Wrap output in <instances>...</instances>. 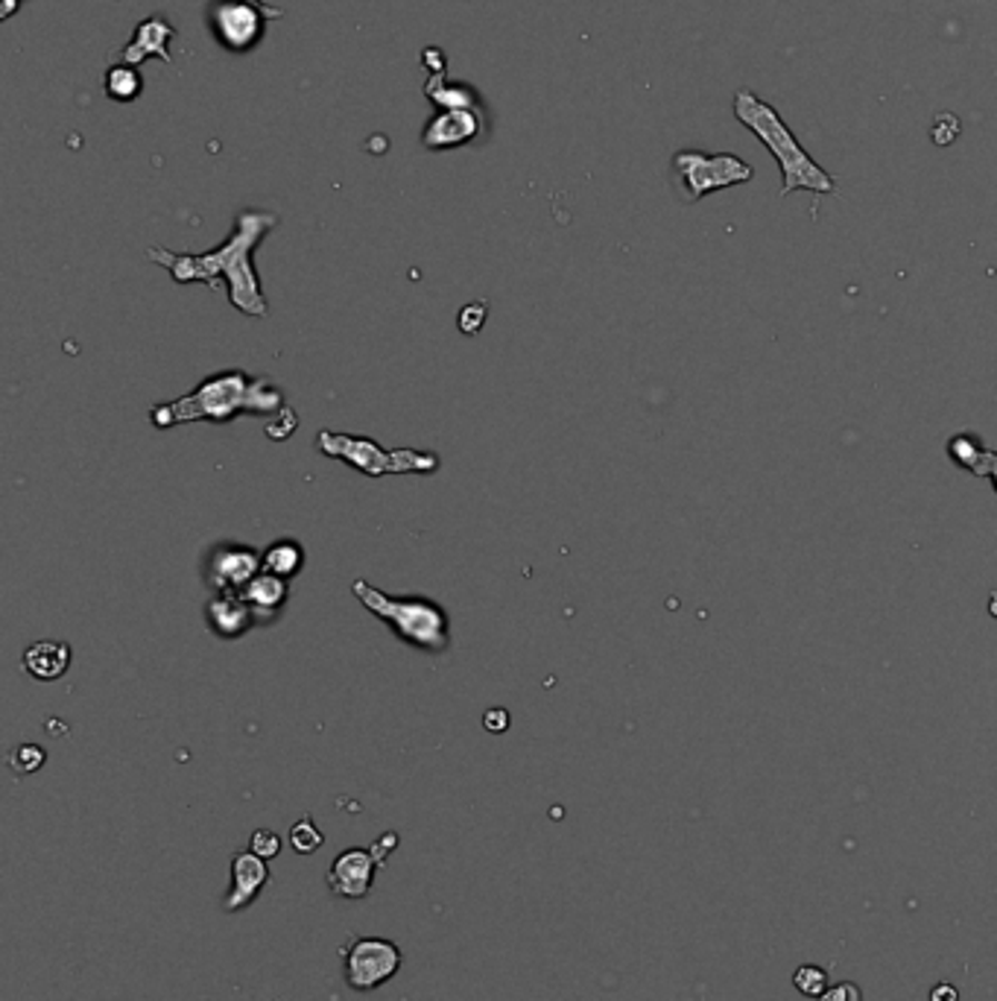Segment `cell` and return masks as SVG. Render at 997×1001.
<instances>
[{
  "instance_id": "cell-1",
  "label": "cell",
  "mask_w": 997,
  "mask_h": 1001,
  "mask_svg": "<svg viewBox=\"0 0 997 1001\" xmlns=\"http://www.w3.org/2000/svg\"><path fill=\"white\" fill-rule=\"evenodd\" d=\"M278 226V214L244 208L235 217L231 235L217 249L203 255L170 253L161 246L147 249V258L158 267H165L176 284H208L211 291L220 287V278L228 282V302L246 316H267V296L260 291V276L251 253L258 249L260 241Z\"/></svg>"
},
{
  "instance_id": "cell-2",
  "label": "cell",
  "mask_w": 997,
  "mask_h": 1001,
  "mask_svg": "<svg viewBox=\"0 0 997 1001\" xmlns=\"http://www.w3.org/2000/svg\"><path fill=\"white\" fill-rule=\"evenodd\" d=\"M284 411L282 386L267 375H246L240 370H226L208 375L194 393L181 395L170 404H156L150 422L158 431L185 425V422H228L244 413H278Z\"/></svg>"
},
{
  "instance_id": "cell-3",
  "label": "cell",
  "mask_w": 997,
  "mask_h": 1001,
  "mask_svg": "<svg viewBox=\"0 0 997 1001\" xmlns=\"http://www.w3.org/2000/svg\"><path fill=\"white\" fill-rule=\"evenodd\" d=\"M734 118L761 138V144L772 153V158L781 167V197H790L793 190H810V194H833L837 181L828 170L810 158V153L799 144L793 129L787 127L784 118L778 115L776 106L754 95V91H738L734 97Z\"/></svg>"
},
{
  "instance_id": "cell-4",
  "label": "cell",
  "mask_w": 997,
  "mask_h": 1001,
  "mask_svg": "<svg viewBox=\"0 0 997 1001\" xmlns=\"http://www.w3.org/2000/svg\"><path fill=\"white\" fill-rule=\"evenodd\" d=\"M352 595L361 600L363 607L369 609L372 616L389 627L404 645L427 650V654H442L448 650L451 627L448 612L431 598H395L386 591L375 589L366 580H354Z\"/></svg>"
},
{
  "instance_id": "cell-5",
  "label": "cell",
  "mask_w": 997,
  "mask_h": 1001,
  "mask_svg": "<svg viewBox=\"0 0 997 1001\" xmlns=\"http://www.w3.org/2000/svg\"><path fill=\"white\" fill-rule=\"evenodd\" d=\"M316 449L323 451L325 458L343 460L352 469H357L366 478H384V474H433L442 465L436 451H418V449H384L381 442L369 436L339 434V431H319L316 434Z\"/></svg>"
},
{
  "instance_id": "cell-6",
  "label": "cell",
  "mask_w": 997,
  "mask_h": 1001,
  "mask_svg": "<svg viewBox=\"0 0 997 1001\" xmlns=\"http://www.w3.org/2000/svg\"><path fill=\"white\" fill-rule=\"evenodd\" d=\"M673 174L679 188L684 194V203H699L714 190L734 188L752 181L754 170L749 161H743L734 153H702V150H679L673 156Z\"/></svg>"
},
{
  "instance_id": "cell-7",
  "label": "cell",
  "mask_w": 997,
  "mask_h": 1001,
  "mask_svg": "<svg viewBox=\"0 0 997 1001\" xmlns=\"http://www.w3.org/2000/svg\"><path fill=\"white\" fill-rule=\"evenodd\" d=\"M282 16L284 9L264 0H214L208 7V30L228 53H249L260 45L269 21Z\"/></svg>"
},
{
  "instance_id": "cell-8",
  "label": "cell",
  "mask_w": 997,
  "mask_h": 1001,
  "mask_svg": "<svg viewBox=\"0 0 997 1001\" xmlns=\"http://www.w3.org/2000/svg\"><path fill=\"white\" fill-rule=\"evenodd\" d=\"M339 958H343V978L354 993H372L386 981H393L404 966L398 943L386 938H366V934L346 940Z\"/></svg>"
},
{
  "instance_id": "cell-9",
  "label": "cell",
  "mask_w": 997,
  "mask_h": 1001,
  "mask_svg": "<svg viewBox=\"0 0 997 1001\" xmlns=\"http://www.w3.org/2000/svg\"><path fill=\"white\" fill-rule=\"evenodd\" d=\"M264 571V553L249 544H217L205 562V583L211 591H240Z\"/></svg>"
},
{
  "instance_id": "cell-10",
  "label": "cell",
  "mask_w": 997,
  "mask_h": 1001,
  "mask_svg": "<svg viewBox=\"0 0 997 1001\" xmlns=\"http://www.w3.org/2000/svg\"><path fill=\"white\" fill-rule=\"evenodd\" d=\"M377 867L381 864L372 855V850H363V846L343 850L337 858L330 861L328 891L339 899H348V902L366 899L372 893V884H375Z\"/></svg>"
},
{
  "instance_id": "cell-11",
  "label": "cell",
  "mask_w": 997,
  "mask_h": 1001,
  "mask_svg": "<svg viewBox=\"0 0 997 1001\" xmlns=\"http://www.w3.org/2000/svg\"><path fill=\"white\" fill-rule=\"evenodd\" d=\"M176 39H179V30H176V27L170 24L165 16H150V18H144L141 24L135 27L132 39L126 41L124 48L115 53V59L124 65H135V68H141L147 59L156 56V59H161V62L174 68L176 59H174V53H170V45H174Z\"/></svg>"
},
{
  "instance_id": "cell-12",
  "label": "cell",
  "mask_w": 997,
  "mask_h": 1001,
  "mask_svg": "<svg viewBox=\"0 0 997 1001\" xmlns=\"http://www.w3.org/2000/svg\"><path fill=\"white\" fill-rule=\"evenodd\" d=\"M483 129L486 120L480 109H440L427 120L422 144L427 150H456L463 144H472Z\"/></svg>"
},
{
  "instance_id": "cell-13",
  "label": "cell",
  "mask_w": 997,
  "mask_h": 1001,
  "mask_svg": "<svg viewBox=\"0 0 997 1001\" xmlns=\"http://www.w3.org/2000/svg\"><path fill=\"white\" fill-rule=\"evenodd\" d=\"M269 884V864L251 850L235 852L231 858V884H228L226 896H223V911L237 914L249 907L255 899L264 893Z\"/></svg>"
},
{
  "instance_id": "cell-14",
  "label": "cell",
  "mask_w": 997,
  "mask_h": 1001,
  "mask_svg": "<svg viewBox=\"0 0 997 1001\" xmlns=\"http://www.w3.org/2000/svg\"><path fill=\"white\" fill-rule=\"evenodd\" d=\"M205 621L211 627L214 636L220 639H240L251 630L255 612L244 600V595L235 591H214L211 600L205 603Z\"/></svg>"
},
{
  "instance_id": "cell-15",
  "label": "cell",
  "mask_w": 997,
  "mask_h": 1001,
  "mask_svg": "<svg viewBox=\"0 0 997 1001\" xmlns=\"http://www.w3.org/2000/svg\"><path fill=\"white\" fill-rule=\"evenodd\" d=\"M240 595L255 612V621H275L284 603H287V580L269 575V571H260Z\"/></svg>"
},
{
  "instance_id": "cell-16",
  "label": "cell",
  "mask_w": 997,
  "mask_h": 1001,
  "mask_svg": "<svg viewBox=\"0 0 997 1001\" xmlns=\"http://www.w3.org/2000/svg\"><path fill=\"white\" fill-rule=\"evenodd\" d=\"M71 647L65 641H36L24 650V670L32 679L41 683H53L65 677V670L71 668Z\"/></svg>"
},
{
  "instance_id": "cell-17",
  "label": "cell",
  "mask_w": 997,
  "mask_h": 1001,
  "mask_svg": "<svg viewBox=\"0 0 997 1001\" xmlns=\"http://www.w3.org/2000/svg\"><path fill=\"white\" fill-rule=\"evenodd\" d=\"M102 91H106V97L115 100V104H132V100H138L144 91L141 71H138L135 65L124 62L109 65V71L102 77Z\"/></svg>"
},
{
  "instance_id": "cell-18",
  "label": "cell",
  "mask_w": 997,
  "mask_h": 1001,
  "mask_svg": "<svg viewBox=\"0 0 997 1001\" xmlns=\"http://www.w3.org/2000/svg\"><path fill=\"white\" fill-rule=\"evenodd\" d=\"M948 458L963 469V472L980 474L986 478V469H989L991 451L986 449L977 434H957L948 442Z\"/></svg>"
},
{
  "instance_id": "cell-19",
  "label": "cell",
  "mask_w": 997,
  "mask_h": 1001,
  "mask_svg": "<svg viewBox=\"0 0 997 1001\" xmlns=\"http://www.w3.org/2000/svg\"><path fill=\"white\" fill-rule=\"evenodd\" d=\"M305 566V548L299 542H293V539H282V542H273L264 551V571L275 577H284V580H290L296 577Z\"/></svg>"
},
{
  "instance_id": "cell-20",
  "label": "cell",
  "mask_w": 997,
  "mask_h": 1001,
  "mask_svg": "<svg viewBox=\"0 0 997 1001\" xmlns=\"http://www.w3.org/2000/svg\"><path fill=\"white\" fill-rule=\"evenodd\" d=\"M424 95L431 97L440 109H480L477 95L468 86H448L445 73H433L424 86Z\"/></svg>"
},
{
  "instance_id": "cell-21",
  "label": "cell",
  "mask_w": 997,
  "mask_h": 1001,
  "mask_svg": "<svg viewBox=\"0 0 997 1001\" xmlns=\"http://www.w3.org/2000/svg\"><path fill=\"white\" fill-rule=\"evenodd\" d=\"M287 841H290L293 852H299V855H314V852L323 850L325 835H323V832H319V828H316L314 817H310V814H305L302 821L293 823L290 837H287Z\"/></svg>"
},
{
  "instance_id": "cell-22",
  "label": "cell",
  "mask_w": 997,
  "mask_h": 1001,
  "mask_svg": "<svg viewBox=\"0 0 997 1001\" xmlns=\"http://www.w3.org/2000/svg\"><path fill=\"white\" fill-rule=\"evenodd\" d=\"M793 984L799 993L817 999L828 990V972L819 970V966H799V972L793 975Z\"/></svg>"
},
{
  "instance_id": "cell-23",
  "label": "cell",
  "mask_w": 997,
  "mask_h": 1001,
  "mask_svg": "<svg viewBox=\"0 0 997 1001\" xmlns=\"http://www.w3.org/2000/svg\"><path fill=\"white\" fill-rule=\"evenodd\" d=\"M963 133V124H959L957 115H950V111H942L939 118L934 120V127H930V138H934L936 147H948L954 144Z\"/></svg>"
},
{
  "instance_id": "cell-24",
  "label": "cell",
  "mask_w": 997,
  "mask_h": 1001,
  "mask_svg": "<svg viewBox=\"0 0 997 1001\" xmlns=\"http://www.w3.org/2000/svg\"><path fill=\"white\" fill-rule=\"evenodd\" d=\"M282 844H284L282 835H275L273 828H255L249 837V850L255 852V855H260L264 861L275 858V855L282 852Z\"/></svg>"
},
{
  "instance_id": "cell-25",
  "label": "cell",
  "mask_w": 997,
  "mask_h": 1001,
  "mask_svg": "<svg viewBox=\"0 0 997 1001\" xmlns=\"http://www.w3.org/2000/svg\"><path fill=\"white\" fill-rule=\"evenodd\" d=\"M45 749L36 747V744H24V747H18L12 756H9V765L16 767L18 773H36L41 765H45Z\"/></svg>"
},
{
  "instance_id": "cell-26",
  "label": "cell",
  "mask_w": 997,
  "mask_h": 1001,
  "mask_svg": "<svg viewBox=\"0 0 997 1001\" xmlns=\"http://www.w3.org/2000/svg\"><path fill=\"white\" fill-rule=\"evenodd\" d=\"M483 323H486V302H472V305H465L460 311V332L468 334V337L480 334Z\"/></svg>"
},
{
  "instance_id": "cell-27",
  "label": "cell",
  "mask_w": 997,
  "mask_h": 1001,
  "mask_svg": "<svg viewBox=\"0 0 997 1001\" xmlns=\"http://www.w3.org/2000/svg\"><path fill=\"white\" fill-rule=\"evenodd\" d=\"M863 999V993H860V987H855V984H837V987H831V990H825L822 995H819V1001H860Z\"/></svg>"
},
{
  "instance_id": "cell-28",
  "label": "cell",
  "mask_w": 997,
  "mask_h": 1001,
  "mask_svg": "<svg viewBox=\"0 0 997 1001\" xmlns=\"http://www.w3.org/2000/svg\"><path fill=\"white\" fill-rule=\"evenodd\" d=\"M483 726H486L488 733H506V729H510V712L488 709L486 718H483Z\"/></svg>"
},
{
  "instance_id": "cell-29",
  "label": "cell",
  "mask_w": 997,
  "mask_h": 1001,
  "mask_svg": "<svg viewBox=\"0 0 997 1001\" xmlns=\"http://www.w3.org/2000/svg\"><path fill=\"white\" fill-rule=\"evenodd\" d=\"M395 846H398V835H395V832H386V835L381 837V841H375V844H372L369 850H372V855H375V858H377V864L384 867L386 855H389V852H393Z\"/></svg>"
},
{
  "instance_id": "cell-30",
  "label": "cell",
  "mask_w": 997,
  "mask_h": 1001,
  "mask_svg": "<svg viewBox=\"0 0 997 1001\" xmlns=\"http://www.w3.org/2000/svg\"><path fill=\"white\" fill-rule=\"evenodd\" d=\"M296 425H299V419H296V413H290V419H287V422H273V425L267 428L269 440H287V436H290L293 431H296Z\"/></svg>"
},
{
  "instance_id": "cell-31",
  "label": "cell",
  "mask_w": 997,
  "mask_h": 1001,
  "mask_svg": "<svg viewBox=\"0 0 997 1001\" xmlns=\"http://www.w3.org/2000/svg\"><path fill=\"white\" fill-rule=\"evenodd\" d=\"M957 999H959L957 987L950 984H939L934 990V995H930V1001H957Z\"/></svg>"
},
{
  "instance_id": "cell-32",
  "label": "cell",
  "mask_w": 997,
  "mask_h": 1001,
  "mask_svg": "<svg viewBox=\"0 0 997 1001\" xmlns=\"http://www.w3.org/2000/svg\"><path fill=\"white\" fill-rule=\"evenodd\" d=\"M986 478H989L991 489H995V492H997V451H991V458H989V469H986Z\"/></svg>"
},
{
  "instance_id": "cell-33",
  "label": "cell",
  "mask_w": 997,
  "mask_h": 1001,
  "mask_svg": "<svg viewBox=\"0 0 997 1001\" xmlns=\"http://www.w3.org/2000/svg\"><path fill=\"white\" fill-rule=\"evenodd\" d=\"M989 612L997 618V591H995V598L989 600Z\"/></svg>"
}]
</instances>
